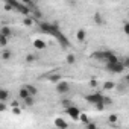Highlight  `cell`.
Masks as SVG:
<instances>
[{"instance_id":"obj_29","label":"cell","mask_w":129,"mask_h":129,"mask_svg":"<svg viewBox=\"0 0 129 129\" xmlns=\"http://www.w3.org/2000/svg\"><path fill=\"white\" fill-rule=\"evenodd\" d=\"M109 121H111V123H115V121H117V115H115V114H111V115H109Z\"/></svg>"},{"instance_id":"obj_28","label":"cell","mask_w":129,"mask_h":129,"mask_svg":"<svg viewBox=\"0 0 129 129\" xmlns=\"http://www.w3.org/2000/svg\"><path fill=\"white\" fill-rule=\"evenodd\" d=\"M79 118H81V120H82L84 123H87V121H88V117H87L85 114H82V112H81V115H79Z\"/></svg>"},{"instance_id":"obj_5","label":"cell","mask_w":129,"mask_h":129,"mask_svg":"<svg viewBox=\"0 0 129 129\" xmlns=\"http://www.w3.org/2000/svg\"><path fill=\"white\" fill-rule=\"evenodd\" d=\"M70 84L69 82H66V81H58L56 82V87H55V90H56V93L58 94H61V96H64V94H69L70 93Z\"/></svg>"},{"instance_id":"obj_6","label":"cell","mask_w":129,"mask_h":129,"mask_svg":"<svg viewBox=\"0 0 129 129\" xmlns=\"http://www.w3.org/2000/svg\"><path fill=\"white\" fill-rule=\"evenodd\" d=\"M66 112H67V115H69V117H72L73 120H78V118H79V115H81V109H79L78 106H75L73 103H72V105H69V106L66 108Z\"/></svg>"},{"instance_id":"obj_20","label":"cell","mask_w":129,"mask_h":129,"mask_svg":"<svg viewBox=\"0 0 129 129\" xmlns=\"http://www.w3.org/2000/svg\"><path fill=\"white\" fill-rule=\"evenodd\" d=\"M66 61H67V64H75L76 62V56L75 55H67V58H66Z\"/></svg>"},{"instance_id":"obj_11","label":"cell","mask_w":129,"mask_h":129,"mask_svg":"<svg viewBox=\"0 0 129 129\" xmlns=\"http://www.w3.org/2000/svg\"><path fill=\"white\" fill-rule=\"evenodd\" d=\"M27 96H30V94H29V91H27V88H26V87L20 88V91H18V99H21V100H23V99H26Z\"/></svg>"},{"instance_id":"obj_35","label":"cell","mask_w":129,"mask_h":129,"mask_svg":"<svg viewBox=\"0 0 129 129\" xmlns=\"http://www.w3.org/2000/svg\"><path fill=\"white\" fill-rule=\"evenodd\" d=\"M0 35H2V34H0Z\"/></svg>"},{"instance_id":"obj_16","label":"cell","mask_w":129,"mask_h":129,"mask_svg":"<svg viewBox=\"0 0 129 129\" xmlns=\"http://www.w3.org/2000/svg\"><path fill=\"white\" fill-rule=\"evenodd\" d=\"M26 88H27V91H29L30 96H37L38 94V88L35 85H26Z\"/></svg>"},{"instance_id":"obj_30","label":"cell","mask_w":129,"mask_h":129,"mask_svg":"<svg viewBox=\"0 0 129 129\" xmlns=\"http://www.w3.org/2000/svg\"><path fill=\"white\" fill-rule=\"evenodd\" d=\"M96 85H97V81H96V79H91V81H90V87H91V88H94Z\"/></svg>"},{"instance_id":"obj_3","label":"cell","mask_w":129,"mask_h":129,"mask_svg":"<svg viewBox=\"0 0 129 129\" xmlns=\"http://www.w3.org/2000/svg\"><path fill=\"white\" fill-rule=\"evenodd\" d=\"M40 29H41L44 34L52 35L53 38H59V37L62 35V32L59 30L58 24H52V23H47V21H41V23H40Z\"/></svg>"},{"instance_id":"obj_10","label":"cell","mask_w":129,"mask_h":129,"mask_svg":"<svg viewBox=\"0 0 129 129\" xmlns=\"http://www.w3.org/2000/svg\"><path fill=\"white\" fill-rule=\"evenodd\" d=\"M76 38H78V41H85V38H87V32H85L84 29H79V30L76 32Z\"/></svg>"},{"instance_id":"obj_12","label":"cell","mask_w":129,"mask_h":129,"mask_svg":"<svg viewBox=\"0 0 129 129\" xmlns=\"http://www.w3.org/2000/svg\"><path fill=\"white\" fill-rule=\"evenodd\" d=\"M34 23H35V20H34L32 15H26L24 20H23V24H24V26H32Z\"/></svg>"},{"instance_id":"obj_25","label":"cell","mask_w":129,"mask_h":129,"mask_svg":"<svg viewBox=\"0 0 129 129\" xmlns=\"http://www.w3.org/2000/svg\"><path fill=\"white\" fill-rule=\"evenodd\" d=\"M12 112H14L15 115H18V114H21V109H20V106H12Z\"/></svg>"},{"instance_id":"obj_31","label":"cell","mask_w":129,"mask_h":129,"mask_svg":"<svg viewBox=\"0 0 129 129\" xmlns=\"http://www.w3.org/2000/svg\"><path fill=\"white\" fill-rule=\"evenodd\" d=\"M9 106H11V108H12V106H20V102H18V100H12Z\"/></svg>"},{"instance_id":"obj_13","label":"cell","mask_w":129,"mask_h":129,"mask_svg":"<svg viewBox=\"0 0 129 129\" xmlns=\"http://www.w3.org/2000/svg\"><path fill=\"white\" fill-rule=\"evenodd\" d=\"M11 58H12V52H11L9 49H5V50L2 52V59L8 61V59H11Z\"/></svg>"},{"instance_id":"obj_26","label":"cell","mask_w":129,"mask_h":129,"mask_svg":"<svg viewBox=\"0 0 129 129\" xmlns=\"http://www.w3.org/2000/svg\"><path fill=\"white\" fill-rule=\"evenodd\" d=\"M6 105H5V102H0V112H3V111H6Z\"/></svg>"},{"instance_id":"obj_18","label":"cell","mask_w":129,"mask_h":129,"mask_svg":"<svg viewBox=\"0 0 129 129\" xmlns=\"http://www.w3.org/2000/svg\"><path fill=\"white\" fill-rule=\"evenodd\" d=\"M94 21H96V24H103L105 23V20H103V17L100 15V14H94Z\"/></svg>"},{"instance_id":"obj_4","label":"cell","mask_w":129,"mask_h":129,"mask_svg":"<svg viewBox=\"0 0 129 129\" xmlns=\"http://www.w3.org/2000/svg\"><path fill=\"white\" fill-rule=\"evenodd\" d=\"M106 70L109 72V73H117V75H120V73H123L124 70H126V67H124V64L121 62V61H114V62H108L106 64Z\"/></svg>"},{"instance_id":"obj_24","label":"cell","mask_w":129,"mask_h":129,"mask_svg":"<svg viewBox=\"0 0 129 129\" xmlns=\"http://www.w3.org/2000/svg\"><path fill=\"white\" fill-rule=\"evenodd\" d=\"M21 3H24V5H27L29 8H32V6H35V2H34V0H21Z\"/></svg>"},{"instance_id":"obj_23","label":"cell","mask_w":129,"mask_h":129,"mask_svg":"<svg viewBox=\"0 0 129 129\" xmlns=\"http://www.w3.org/2000/svg\"><path fill=\"white\" fill-rule=\"evenodd\" d=\"M50 81L56 84L58 81H61V75H59V73H58V75H52V76H50Z\"/></svg>"},{"instance_id":"obj_1","label":"cell","mask_w":129,"mask_h":129,"mask_svg":"<svg viewBox=\"0 0 129 129\" xmlns=\"http://www.w3.org/2000/svg\"><path fill=\"white\" fill-rule=\"evenodd\" d=\"M85 100L90 103V105H94L97 106L99 109H103L106 105H111L112 100L108 97V96H103L100 93H91V94H87L85 96Z\"/></svg>"},{"instance_id":"obj_19","label":"cell","mask_w":129,"mask_h":129,"mask_svg":"<svg viewBox=\"0 0 129 129\" xmlns=\"http://www.w3.org/2000/svg\"><path fill=\"white\" fill-rule=\"evenodd\" d=\"M8 41H9V38H8V37L0 35V46H2V47H6V46H8Z\"/></svg>"},{"instance_id":"obj_14","label":"cell","mask_w":129,"mask_h":129,"mask_svg":"<svg viewBox=\"0 0 129 129\" xmlns=\"http://www.w3.org/2000/svg\"><path fill=\"white\" fill-rule=\"evenodd\" d=\"M23 102H24L26 106H34V105H35V99H34V96H27L26 99H23Z\"/></svg>"},{"instance_id":"obj_17","label":"cell","mask_w":129,"mask_h":129,"mask_svg":"<svg viewBox=\"0 0 129 129\" xmlns=\"http://www.w3.org/2000/svg\"><path fill=\"white\" fill-rule=\"evenodd\" d=\"M0 34H2V35H5V37H8V38H9L12 32H11V27H6V26H5V27H2V29H0Z\"/></svg>"},{"instance_id":"obj_33","label":"cell","mask_w":129,"mask_h":129,"mask_svg":"<svg viewBox=\"0 0 129 129\" xmlns=\"http://www.w3.org/2000/svg\"><path fill=\"white\" fill-rule=\"evenodd\" d=\"M87 127H90V129H94V127H96V123H88V121H87Z\"/></svg>"},{"instance_id":"obj_8","label":"cell","mask_w":129,"mask_h":129,"mask_svg":"<svg viewBox=\"0 0 129 129\" xmlns=\"http://www.w3.org/2000/svg\"><path fill=\"white\" fill-rule=\"evenodd\" d=\"M32 44H34V47H35L37 50H43V49H46V46H47V44L44 43V40H40V38H38V40H35Z\"/></svg>"},{"instance_id":"obj_7","label":"cell","mask_w":129,"mask_h":129,"mask_svg":"<svg viewBox=\"0 0 129 129\" xmlns=\"http://www.w3.org/2000/svg\"><path fill=\"white\" fill-rule=\"evenodd\" d=\"M9 97H11V94L8 90L0 88V102H6V100H9Z\"/></svg>"},{"instance_id":"obj_9","label":"cell","mask_w":129,"mask_h":129,"mask_svg":"<svg viewBox=\"0 0 129 129\" xmlns=\"http://www.w3.org/2000/svg\"><path fill=\"white\" fill-rule=\"evenodd\" d=\"M56 41H58V43H59V44H61V46H62L64 49H67V47L70 46V41H69V40H67L66 37H64V34H62V35H61L59 38H56Z\"/></svg>"},{"instance_id":"obj_15","label":"cell","mask_w":129,"mask_h":129,"mask_svg":"<svg viewBox=\"0 0 129 129\" xmlns=\"http://www.w3.org/2000/svg\"><path fill=\"white\" fill-rule=\"evenodd\" d=\"M55 126H58V127H67L69 123H67V121H64L62 118H55Z\"/></svg>"},{"instance_id":"obj_2","label":"cell","mask_w":129,"mask_h":129,"mask_svg":"<svg viewBox=\"0 0 129 129\" xmlns=\"http://www.w3.org/2000/svg\"><path fill=\"white\" fill-rule=\"evenodd\" d=\"M91 58H93V59H99V61H103L105 64H108V62H114V61H117V59H118V58H117V55H115L114 52H111V50L94 52V53H91Z\"/></svg>"},{"instance_id":"obj_32","label":"cell","mask_w":129,"mask_h":129,"mask_svg":"<svg viewBox=\"0 0 129 129\" xmlns=\"http://www.w3.org/2000/svg\"><path fill=\"white\" fill-rule=\"evenodd\" d=\"M14 8L11 6V5H8V3H5V11H12Z\"/></svg>"},{"instance_id":"obj_34","label":"cell","mask_w":129,"mask_h":129,"mask_svg":"<svg viewBox=\"0 0 129 129\" xmlns=\"http://www.w3.org/2000/svg\"><path fill=\"white\" fill-rule=\"evenodd\" d=\"M62 103H64V106H66V108H67L69 105H72V102H70V100H64Z\"/></svg>"},{"instance_id":"obj_21","label":"cell","mask_w":129,"mask_h":129,"mask_svg":"<svg viewBox=\"0 0 129 129\" xmlns=\"http://www.w3.org/2000/svg\"><path fill=\"white\" fill-rule=\"evenodd\" d=\"M112 88H115V84L114 82H109L108 81V82L103 84V90H112Z\"/></svg>"},{"instance_id":"obj_27","label":"cell","mask_w":129,"mask_h":129,"mask_svg":"<svg viewBox=\"0 0 129 129\" xmlns=\"http://www.w3.org/2000/svg\"><path fill=\"white\" fill-rule=\"evenodd\" d=\"M123 32H124V35L129 34V24H127V23H124V26H123Z\"/></svg>"},{"instance_id":"obj_22","label":"cell","mask_w":129,"mask_h":129,"mask_svg":"<svg viewBox=\"0 0 129 129\" xmlns=\"http://www.w3.org/2000/svg\"><path fill=\"white\" fill-rule=\"evenodd\" d=\"M37 59H38V56H37V55H32V53L26 55V61H27V62H34V61H37Z\"/></svg>"}]
</instances>
